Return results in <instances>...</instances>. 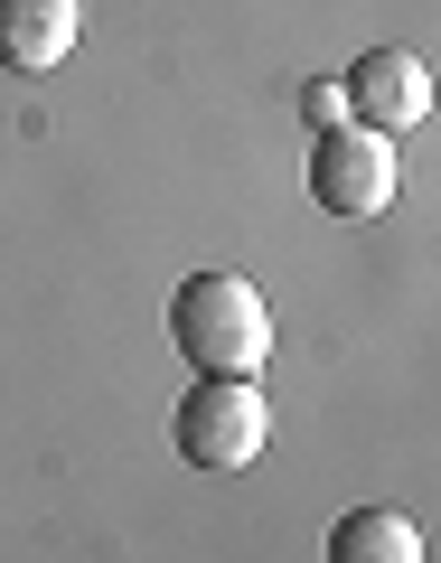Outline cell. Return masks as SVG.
<instances>
[{"label":"cell","instance_id":"7","mask_svg":"<svg viewBox=\"0 0 441 563\" xmlns=\"http://www.w3.org/2000/svg\"><path fill=\"white\" fill-rule=\"evenodd\" d=\"M301 122H320V132H329V122H348V95H339V76H329V85H301Z\"/></svg>","mask_w":441,"mask_h":563},{"label":"cell","instance_id":"4","mask_svg":"<svg viewBox=\"0 0 441 563\" xmlns=\"http://www.w3.org/2000/svg\"><path fill=\"white\" fill-rule=\"evenodd\" d=\"M339 95H348V122H366V132H414L422 113H432V66L414 57V47H366L357 66L339 76Z\"/></svg>","mask_w":441,"mask_h":563},{"label":"cell","instance_id":"5","mask_svg":"<svg viewBox=\"0 0 441 563\" xmlns=\"http://www.w3.org/2000/svg\"><path fill=\"white\" fill-rule=\"evenodd\" d=\"M76 38H85V0H0V66L47 76L76 57Z\"/></svg>","mask_w":441,"mask_h":563},{"label":"cell","instance_id":"6","mask_svg":"<svg viewBox=\"0 0 441 563\" xmlns=\"http://www.w3.org/2000/svg\"><path fill=\"white\" fill-rule=\"evenodd\" d=\"M329 563H422V526L404 507H348L329 526Z\"/></svg>","mask_w":441,"mask_h":563},{"label":"cell","instance_id":"3","mask_svg":"<svg viewBox=\"0 0 441 563\" xmlns=\"http://www.w3.org/2000/svg\"><path fill=\"white\" fill-rule=\"evenodd\" d=\"M310 207H329V217L366 225L395 207V141L366 132V122H329L320 141H310Z\"/></svg>","mask_w":441,"mask_h":563},{"label":"cell","instance_id":"2","mask_svg":"<svg viewBox=\"0 0 441 563\" xmlns=\"http://www.w3.org/2000/svg\"><path fill=\"white\" fill-rule=\"evenodd\" d=\"M169 442H179L188 470H244L273 442V404H263L254 376H198L169 413Z\"/></svg>","mask_w":441,"mask_h":563},{"label":"cell","instance_id":"1","mask_svg":"<svg viewBox=\"0 0 441 563\" xmlns=\"http://www.w3.org/2000/svg\"><path fill=\"white\" fill-rule=\"evenodd\" d=\"M169 347L198 376H263V357H273V301L244 273H188L169 291Z\"/></svg>","mask_w":441,"mask_h":563}]
</instances>
